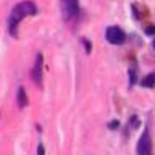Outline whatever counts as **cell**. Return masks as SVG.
I'll list each match as a JSON object with an SVG mask.
<instances>
[{
  "label": "cell",
  "mask_w": 155,
  "mask_h": 155,
  "mask_svg": "<svg viewBox=\"0 0 155 155\" xmlns=\"http://www.w3.org/2000/svg\"><path fill=\"white\" fill-rule=\"evenodd\" d=\"M36 13H37L36 5H34L32 2H29V0L18 3L16 7L12 10V15H10V19H8V29H10V32H12L13 36H16V28H18L19 21H21L23 18L32 16V15H36Z\"/></svg>",
  "instance_id": "1"
},
{
  "label": "cell",
  "mask_w": 155,
  "mask_h": 155,
  "mask_svg": "<svg viewBox=\"0 0 155 155\" xmlns=\"http://www.w3.org/2000/svg\"><path fill=\"white\" fill-rule=\"evenodd\" d=\"M105 37H107V41L110 44H113V45H120V44H123L126 41V34L123 32V29H120L116 26H111V28L107 29Z\"/></svg>",
  "instance_id": "2"
},
{
  "label": "cell",
  "mask_w": 155,
  "mask_h": 155,
  "mask_svg": "<svg viewBox=\"0 0 155 155\" xmlns=\"http://www.w3.org/2000/svg\"><path fill=\"white\" fill-rule=\"evenodd\" d=\"M63 16L66 19H74L79 13V2L78 0H61Z\"/></svg>",
  "instance_id": "3"
},
{
  "label": "cell",
  "mask_w": 155,
  "mask_h": 155,
  "mask_svg": "<svg viewBox=\"0 0 155 155\" xmlns=\"http://www.w3.org/2000/svg\"><path fill=\"white\" fill-rule=\"evenodd\" d=\"M137 155H152V140L147 131H144L137 142Z\"/></svg>",
  "instance_id": "4"
},
{
  "label": "cell",
  "mask_w": 155,
  "mask_h": 155,
  "mask_svg": "<svg viewBox=\"0 0 155 155\" xmlns=\"http://www.w3.org/2000/svg\"><path fill=\"white\" fill-rule=\"evenodd\" d=\"M42 63H44V57L39 53V55L36 57V63H34V68H32V81L36 82V84H39L41 82V78H42Z\"/></svg>",
  "instance_id": "5"
},
{
  "label": "cell",
  "mask_w": 155,
  "mask_h": 155,
  "mask_svg": "<svg viewBox=\"0 0 155 155\" xmlns=\"http://www.w3.org/2000/svg\"><path fill=\"white\" fill-rule=\"evenodd\" d=\"M28 104V97H26V92H24L23 87H19V91H18V105L19 107H24Z\"/></svg>",
  "instance_id": "6"
},
{
  "label": "cell",
  "mask_w": 155,
  "mask_h": 155,
  "mask_svg": "<svg viewBox=\"0 0 155 155\" xmlns=\"http://www.w3.org/2000/svg\"><path fill=\"white\" fill-rule=\"evenodd\" d=\"M140 84L145 86V87H153L155 86V74L152 73V74H149V76H145L142 81H140Z\"/></svg>",
  "instance_id": "7"
},
{
  "label": "cell",
  "mask_w": 155,
  "mask_h": 155,
  "mask_svg": "<svg viewBox=\"0 0 155 155\" xmlns=\"http://www.w3.org/2000/svg\"><path fill=\"white\" fill-rule=\"evenodd\" d=\"M147 32H149V34H153V36H155V26H150V28H147Z\"/></svg>",
  "instance_id": "8"
},
{
  "label": "cell",
  "mask_w": 155,
  "mask_h": 155,
  "mask_svg": "<svg viewBox=\"0 0 155 155\" xmlns=\"http://www.w3.org/2000/svg\"><path fill=\"white\" fill-rule=\"evenodd\" d=\"M37 153H39V155H44V147H42V145H39V149H37Z\"/></svg>",
  "instance_id": "9"
},
{
  "label": "cell",
  "mask_w": 155,
  "mask_h": 155,
  "mask_svg": "<svg viewBox=\"0 0 155 155\" xmlns=\"http://www.w3.org/2000/svg\"><path fill=\"white\" fill-rule=\"evenodd\" d=\"M110 128H118V121H113V123H110Z\"/></svg>",
  "instance_id": "10"
}]
</instances>
